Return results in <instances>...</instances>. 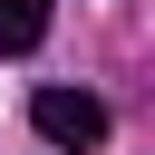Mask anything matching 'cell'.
<instances>
[{
  "label": "cell",
  "mask_w": 155,
  "mask_h": 155,
  "mask_svg": "<svg viewBox=\"0 0 155 155\" xmlns=\"http://www.w3.org/2000/svg\"><path fill=\"white\" fill-rule=\"evenodd\" d=\"M29 126H39L58 155H97V145H107V107H97L87 87H39V97H29Z\"/></svg>",
  "instance_id": "1"
},
{
  "label": "cell",
  "mask_w": 155,
  "mask_h": 155,
  "mask_svg": "<svg viewBox=\"0 0 155 155\" xmlns=\"http://www.w3.org/2000/svg\"><path fill=\"white\" fill-rule=\"evenodd\" d=\"M39 39H48V0H0V48H10V58H29Z\"/></svg>",
  "instance_id": "2"
}]
</instances>
